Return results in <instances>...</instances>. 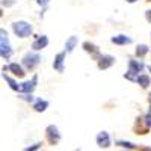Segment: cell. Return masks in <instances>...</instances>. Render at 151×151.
I'll list each match as a JSON object with an SVG mask.
<instances>
[{
    "instance_id": "1",
    "label": "cell",
    "mask_w": 151,
    "mask_h": 151,
    "mask_svg": "<svg viewBox=\"0 0 151 151\" xmlns=\"http://www.w3.org/2000/svg\"><path fill=\"white\" fill-rule=\"evenodd\" d=\"M12 30H14V33L18 38H27V36L32 35L33 27L27 21H15L14 24H12Z\"/></svg>"
},
{
    "instance_id": "2",
    "label": "cell",
    "mask_w": 151,
    "mask_h": 151,
    "mask_svg": "<svg viewBox=\"0 0 151 151\" xmlns=\"http://www.w3.org/2000/svg\"><path fill=\"white\" fill-rule=\"evenodd\" d=\"M0 55H2V58L3 59H9L11 58V55H12V48H11V45H9V41H8V33L5 32V29H2L0 30Z\"/></svg>"
},
{
    "instance_id": "3",
    "label": "cell",
    "mask_w": 151,
    "mask_h": 151,
    "mask_svg": "<svg viewBox=\"0 0 151 151\" xmlns=\"http://www.w3.org/2000/svg\"><path fill=\"white\" fill-rule=\"evenodd\" d=\"M40 62H41V56L36 55V53H32V52L26 53V55H24V58H23V65L26 67L27 70L36 68L38 65H40Z\"/></svg>"
},
{
    "instance_id": "4",
    "label": "cell",
    "mask_w": 151,
    "mask_h": 151,
    "mask_svg": "<svg viewBox=\"0 0 151 151\" xmlns=\"http://www.w3.org/2000/svg\"><path fill=\"white\" fill-rule=\"evenodd\" d=\"M45 137L52 145H55L60 141V133H59L56 125H48V127L45 129Z\"/></svg>"
},
{
    "instance_id": "5",
    "label": "cell",
    "mask_w": 151,
    "mask_h": 151,
    "mask_svg": "<svg viewBox=\"0 0 151 151\" xmlns=\"http://www.w3.org/2000/svg\"><path fill=\"white\" fill-rule=\"evenodd\" d=\"M113 64H115V58L110 56V55H103V56L98 58V68L100 70H107Z\"/></svg>"
},
{
    "instance_id": "6",
    "label": "cell",
    "mask_w": 151,
    "mask_h": 151,
    "mask_svg": "<svg viewBox=\"0 0 151 151\" xmlns=\"http://www.w3.org/2000/svg\"><path fill=\"white\" fill-rule=\"evenodd\" d=\"M36 83H38V76L35 74L33 77H32V80L24 82V83H21V85H20V92H24V94H32V91L35 89Z\"/></svg>"
},
{
    "instance_id": "7",
    "label": "cell",
    "mask_w": 151,
    "mask_h": 151,
    "mask_svg": "<svg viewBox=\"0 0 151 151\" xmlns=\"http://www.w3.org/2000/svg\"><path fill=\"white\" fill-rule=\"evenodd\" d=\"M47 44H48V38L45 35H41V36H38L36 40L33 41L32 48L35 50V52H40V50H42V48L47 47Z\"/></svg>"
},
{
    "instance_id": "8",
    "label": "cell",
    "mask_w": 151,
    "mask_h": 151,
    "mask_svg": "<svg viewBox=\"0 0 151 151\" xmlns=\"http://www.w3.org/2000/svg\"><path fill=\"white\" fill-rule=\"evenodd\" d=\"M97 144L101 148H109L110 147V137H109L107 132H100L97 134Z\"/></svg>"
},
{
    "instance_id": "9",
    "label": "cell",
    "mask_w": 151,
    "mask_h": 151,
    "mask_svg": "<svg viewBox=\"0 0 151 151\" xmlns=\"http://www.w3.org/2000/svg\"><path fill=\"white\" fill-rule=\"evenodd\" d=\"M65 53L67 52H60L56 55L55 62H53V68L59 73H64V60H65Z\"/></svg>"
},
{
    "instance_id": "10",
    "label": "cell",
    "mask_w": 151,
    "mask_h": 151,
    "mask_svg": "<svg viewBox=\"0 0 151 151\" xmlns=\"http://www.w3.org/2000/svg\"><path fill=\"white\" fill-rule=\"evenodd\" d=\"M110 41L113 44H116V45H125V44H130L132 42V38L125 36V35H116V36H113Z\"/></svg>"
},
{
    "instance_id": "11",
    "label": "cell",
    "mask_w": 151,
    "mask_h": 151,
    "mask_svg": "<svg viewBox=\"0 0 151 151\" xmlns=\"http://www.w3.org/2000/svg\"><path fill=\"white\" fill-rule=\"evenodd\" d=\"M129 68H130V70H133V71H136L137 74H139V73L145 68V65H144V62H142V60H134V59H130V62H129Z\"/></svg>"
},
{
    "instance_id": "12",
    "label": "cell",
    "mask_w": 151,
    "mask_h": 151,
    "mask_svg": "<svg viewBox=\"0 0 151 151\" xmlns=\"http://www.w3.org/2000/svg\"><path fill=\"white\" fill-rule=\"evenodd\" d=\"M8 70H9L11 73H14V76H17V77H24V76H26L23 67L18 65V64H11V65L8 67Z\"/></svg>"
},
{
    "instance_id": "13",
    "label": "cell",
    "mask_w": 151,
    "mask_h": 151,
    "mask_svg": "<svg viewBox=\"0 0 151 151\" xmlns=\"http://www.w3.org/2000/svg\"><path fill=\"white\" fill-rule=\"evenodd\" d=\"M47 107H48V101L47 100H42V98H38L35 101V104H33L35 112H44Z\"/></svg>"
},
{
    "instance_id": "14",
    "label": "cell",
    "mask_w": 151,
    "mask_h": 151,
    "mask_svg": "<svg viewBox=\"0 0 151 151\" xmlns=\"http://www.w3.org/2000/svg\"><path fill=\"white\" fill-rule=\"evenodd\" d=\"M76 45H77V36H70L67 40V42H65V52L71 53L73 50L76 48Z\"/></svg>"
},
{
    "instance_id": "15",
    "label": "cell",
    "mask_w": 151,
    "mask_h": 151,
    "mask_svg": "<svg viewBox=\"0 0 151 151\" xmlns=\"http://www.w3.org/2000/svg\"><path fill=\"white\" fill-rule=\"evenodd\" d=\"M137 83L141 85V88H148L150 85H151V79H150V76H147V74H139V77H137V80H136Z\"/></svg>"
},
{
    "instance_id": "16",
    "label": "cell",
    "mask_w": 151,
    "mask_h": 151,
    "mask_svg": "<svg viewBox=\"0 0 151 151\" xmlns=\"http://www.w3.org/2000/svg\"><path fill=\"white\" fill-rule=\"evenodd\" d=\"M83 48L86 50L88 53H91L92 56H95V58L98 56V48H97L94 44H91V42H88V41H86V42H83Z\"/></svg>"
},
{
    "instance_id": "17",
    "label": "cell",
    "mask_w": 151,
    "mask_h": 151,
    "mask_svg": "<svg viewBox=\"0 0 151 151\" xmlns=\"http://www.w3.org/2000/svg\"><path fill=\"white\" fill-rule=\"evenodd\" d=\"M3 79L9 83V86H11V89H14V91H18L20 92V85H17V82L14 80V79H11L9 76H6V74H3Z\"/></svg>"
},
{
    "instance_id": "18",
    "label": "cell",
    "mask_w": 151,
    "mask_h": 151,
    "mask_svg": "<svg viewBox=\"0 0 151 151\" xmlns=\"http://www.w3.org/2000/svg\"><path fill=\"white\" fill-rule=\"evenodd\" d=\"M147 53H148V47L145 44H141V45L136 47V56L137 58H144Z\"/></svg>"
},
{
    "instance_id": "19",
    "label": "cell",
    "mask_w": 151,
    "mask_h": 151,
    "mask_svg": "<svg viewBox=\"0 0 151 151\" xmlns=\"http://www.w3.org/2000/svg\"><path fill=\"white\" fill-rule=\"evenodd\" d=\"M124 77H125V79H129V80H132V82H136V80H137V77H139V74H137L136 71H133V70H130V68H129V71L124 74Z\"/></svg>"
},
{
    "instance_id": "20",
    "label": "cell",
    "mask_w": 151,
    "mask_h": 151,
    "mask_svg": "<svg viewBox=\"0 0 151 151\" xmlns=\"http://www.w3.org/2000/svg\"><path fill=\"white\" fill-rule=\"evenodd\" d=\"M116 145H118V147H122V148H127V150H133V148H134V144L127 142V141H118Z\"/></svg>"
},
{
    "instance_id": "21",
    "label": "cell",
    "mask_w": 151,
    "mask_h": 151,
    "mask_svg": "<svg viewBox=\"0 0 151 151\" xmlns=\"http://www.w3.org/2000/svg\"><path fill=\"white\" fill-rule=\"evenodd\" d=\"M142 122L145 124V127H147V129H151V112L147 113V115L142 118Z\"/></svg>"
},
{
    "instance_id": "22",
    "label": "cell",
    "mask_w": 151,
    "mask_h": 151,
    "mask_svg": "<svg viewBox=\"0 0 151 151\" xmlns=\"http://www.w3.org/2000/svg\"><path fill=\"white\" fill-rule=\"evenodd\" d=\"M2 5L6 8H11L12 5H15V0H2Z\"/></svg>"
},
{
    "instance_id": "23",
    "label": "cell",
    "mask_w": 151,
    "mask_h": 151,
    "mask_svg": "<svg viewBox=\"0 0 151 151\" xmlns=\"http://www.w3.org/2000/svg\"><path fill=\"white\" fill-rule=\"evenodd\" d=\"M40 147H41V144H35L33 147H29V148H26L24 151H36V150L40 148Z\"/></svg>"
},
{
    "instance_id": "24",
    "label": "cell",
    "mask_w": 151,
    "mask_h": 151,
    "mask_svg": "<svg viewBox=\"0 0 151 151\" xmlns=\"http://www.w3.org/2000/svg\"><path fill=\"white\" fill-rule=\"evenodd\" d=\"M35 2H36L38 5H40V6H47L50 0H35Z\"/></svg>"
},
{
    "instance_id": "25",
    "label": "cell",
    "mask_w": 151,
    "mask_h": 151,
    "mask_svg": "<svg viewBox=\"0 0 151 151\" xmlns=\"http://www.w3.org/2000/svg\"><path fill=\"white\" fill-rule=\"evenodd\" d=\"M23 100H26V101H33V95L32 94H26L23 97Z\"/></svg>"
},
{
    "instance_id": "26",
    "label": "cell",
    "mask_w": 151,
    "mask_h": 151,
    "mask_svg": "<svg viewBox=\"0 0 151 151\" xmlns=\"http://www.w3.org/2000/svg\"><path fill=\"white\" fill-rule=\"evenodd\" d=\"M145 18H147L148 23H151V9H148V11L145 12Z\"/></svg>"
},
{
    "instance_id": "27",
    "label": "cell",
    "mask_w": 151,
    "mask_h": 151,
    "mask_svg": "<svg viewBox=\"0 0 151 151\" xmlns=\"http://www.w3.org/2000/svg\"><path fill=\"white\" fill-rule=\"evenodd\" d=\"M139 151H151V148H150V147H141Z\"/></svg>"
},
{
    "instance_id": "28",
    "label": "cell",
    "mask_w": 151,
    "mask_h": 151,
    "mask_svg": "<svg viewBox=\"0 0 151 151\" xmlns=\"http://www.w3.org/2000/svg\"><path fill=\"white\" fill-rule=\"evenodd\" d=\"M129 3H134V2H137V0H127Z\"/></svg>"
},
{
    "instance_id": "29",
    "label": "cell",
    "mask_w": 151,
    "mask_h": 151,
    "mask_svg": "<svg viewBox=\"0 0 151 151\" xmlns=\"http://www.w3.org/2000/svg\"><path fill=\"white\" fill-rule=\"evenodd\" d=\"M148 100H150V103H151V92H150V97H148Z\"/></svg>"
},
{
    "instance_id": "30",
    "label": "cell",
    "mask_w": 151,
    "mask_h": 151,
    "mask_svg": "<svg viewBox=\"0 0 151 151\" xmlns=\"http://www.w3.org/2000/svg\"><path fill=\"white\" fill-rule=\"evenodd\" d=\"M148 2H151V0H148Z\"/></svg>"
},
{
    "instance_id": "31",
    "label": "cell",
    "mask_w": 151,
    "mask_h": 151,
    "mask_svg": "<svg viewBox=\"0 0 151 151\" xmlns=\"http://www.w3.org/2000/svg\"><path fill=\"white\" fill-rule=\"evenodd\" d=\"M150 110H151V107H150Z\"/></svg>"
}]
</instances>
